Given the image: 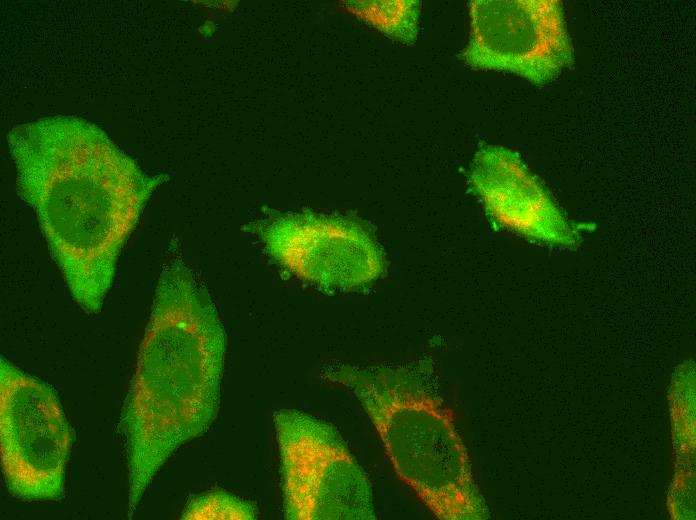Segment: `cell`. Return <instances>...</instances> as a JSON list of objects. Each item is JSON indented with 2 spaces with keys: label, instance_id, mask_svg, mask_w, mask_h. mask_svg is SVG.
Returning <instances> with one entry per match:
<instances>
[{
  "label": "cell",
  "instance_id": "obj_1",
  "mask_svg": "<svg viewBox=\"0 0 696 520\" xmlns=\"http://www.w3.org/2000/svg\"><path fill=\"white\" fill-rule=\"evenodd\" d=\"M8 144L22 198L36 212L74 300L98 313L146 202L148 175L97 125L54 116L14 127Z\"/></svg>",
  "mask_w": 696,
  "mask_h": 520
},
{
  "label": "cell",
  "instance_id": "obj_4",
  "mask_svg": "<svg viewBox=\"0 0 696 520\" xmlns=\"http://www.w3.org/2000/svg\"><path fill=\"white\" fill-rule=\"evenodd\" d=\"M273 421L286 519H376L368 478L335 427L292 408Z\"/></svg>",
  "mask_w": 696,
  "mask_h": 520
},
{
  "label": "cell",
  "instance_id": "obj_3",
  "mask_svg": "<svg viewBox=\"0 0 696 520\" xmlns=\"http://www.w3.org/2000/svg\"><path fill=\"white\" fill-rule=\"evenodd\" d=\"M326 375L354 393L398 477L438 519L482 517L452 413L418 374L404 367L340 366Z\"/></svg>",
  "mask_w": 696,
  "mask_h": 520
},
{
  "label": "cell",
  "instance_id": "obj_10",
  "mask_svg": "<svg viewBox=\"0 0 696 520\" xmlns=\"http://www.w3.org/2000/svg\"><path fill=\"white\" fill-rule=\"evenodd\" d=\"M255 505L225 491H212L192 499L182 519H255Z\"/></svg>",
  "mask_w": 696,
  "mask_h": 520
},
{
  "label": "cell",
  "instance_id": "obj_9",
  "mask_svg": "<svg viewBox=\"0 0 696 520\" xmlns=\"http://www.w3.org/2000/svg\"><path fill=\"white\" fill-rule=\"evenodd\" d=\"M343 6L391 39L410 44L417 38L420 1L351 0L344 1Z\"/></svg>",
  "mask_w": 696,
  "mask_h": 520
},
{
  "label": "cell",
  "instance_id": "obj_6",
  "mask_svg": "<svg viewBox=\"0 0 696 520\" xmlns=\"http://www.w3.org/2000/svg\"><path fill=\"white\" fill-rule=\"evenodd\" d=\"M462 58L473 68L516 74L543 85L574 62L558 0H474Z\"/></svg>",
  "mask_w": 696,
  "mask_h": 520
},
{
  "label": "cell",
  "instance_id": "obj_2",
  "mask_svg": "<svg viewBox=\"0 0 696 520\" xmlns=\"http://www.w3.org/2000/svg\"><path fill=\"white\" fill-rule=\"evenodd\" d=\"M226 334L205 287L180 260L162 270L121 427L131 515L154 476L216 418Z\"/></svg>",
  "mask_w": 696,
  "mask_h": 520
},
{
  "label": "cell",
  "instance_id": "obj_5",
  "mask_svg": "<svg viewBox=\"0 0 696 520\" xmlns=\"http://www.w3.org/2000/svg\"><path fill=\"white\" fill-rule=\"evenodd\" d=\"M1 464L9 492L24 500H60L72 432L54 390L0 359Z\"/></svg>",
  "mask_w": 696,
  "mask_h": 520
},
{
  "label": "cell",
  "instance_id": "obj_8",
  "mask_svg": "<svg viewBox=\"0 0 696 520\" xmlns=\"http://www.w3.org/2000/svg\"><path fill=\"white\" fill-rule=\"evenodd\" d=\"M469 181L499 226L549 246L573 249L580 244L577 229L516 152L495 145L480 148Z\"/></svg>",
  "mask_w": 696,
  "mask_h": 520
},
{
  "label": "cell",
  "instance_id": "obj_7",
  "mask_svg": "<svg viewBox=\"0 0 696 520\" xmlns=\"http://www.w3.org/2000/svg\"><path fill=\"white\" fill-rule=\"evenodd\" d=\"M287 271L327 290H352L378 279L384 257L360 222L312 211L274 214L249 228Z\"/></svg>",
  "mask_w": 696,
  "mask_h": 520
}]
</instances>
